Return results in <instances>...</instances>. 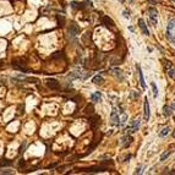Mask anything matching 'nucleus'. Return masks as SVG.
Returning <instances> with one entry per match:
<instances>
[{"label":"nucleus","mask_w":175,"mask_h":175,"mask_svg":"<svg viewBox=\"0 0 175 175\" xmlns=\"http://www.w3.org/2000/svg\"><path fill=\"white\" fill-rule=\"evenodd\" d=\"M140 124H141V120H140V119H135L128 126V129H126V132H128V134H135V132H137L138 129H140Z\"/></svg>","instance_id":"nucleus-1"},{"label":"nucleus","mask_w":175,"mask_h":175,"mask_svg":"<svg viewBox=\"0 0 175 175\" xmlns=\"http://www.w3.org/2000/svg\"><path fill=\"white\" fill-rule=\"evenodd\" d=\"M148 12H150V19H151V22L153 26H157L158 23V12L154 7H150L148 9Z\"/></svg>","instance_id":"nucleus-2"},{"label":"nucleus","mask_w":175,"mask_h":175,"mask_svg":"<svg viewBox=\"0 0 175 175\" xmlns=\"http://www.w3.org/2000/svg\"><path fill=\"white\" fill-rule=\"evenodd\" d=\"M112 121H113V124H114L115 126H119L120 125V118H119V113L116 112V109H113V112H112Z\"/></svg>","instance_id":"nucleus-3"},{"label":"nucleus","mask_w":175,"mask_h":175,"mask_svg":"<svg viewBox=\"0 0 175 175\" xmlns=\"http://www.w3.org/2000/svg\"><path fill=\"white\" fill-rule=\"evenodd\" d=\"M69 32L72 34V36H77L78 33H80V27L75 23V22H72L71 25H70V27H69Z\"/></svg>","instance_id":"nucleus-4"},{"label":"nucleus","mask_w":175,"mask_h":175,"mask_svg":"<svg viewBox=\"0 0 175 175\" xmlns=\"http://www.w3.org/2000/svg\"><path fill=\"white\" fill-rule=\"evenodd\" d=\"M47 86L49 87L50 90H58L59 88V82L54 80V78H50V80L47 81Z\"/></svg>","instance_id":"nucleus-5"},{"label":"nucleus","mask_w":175,"mask_h":175,"mask_svg":"<svg viewBox=\"0 0 175 175\" xmlns=\"http://www.w3.org/2000/svg\"><path fill=\"white\" fill-rule=\"evenodd\" d=\"M151 116V112H150V103H148V99L145 98V120L148 121Z\"/></svg>","instance_id":"nucleus-6"},{"label":"nucleus","mask_w":175,"mask_h":175,"mask_svg":"<svg viewBox=\"0 0 175 175\" xmlns=\"http://www.w3.org/2000/svg\"><path fill=\"white\" fill-rule=\"evenodd\" d=\"M102 22L104 23V26H107V27H114V21H113L112 19H109L108 16L102 17Z\"/></svg>","instance_id":"nucleus-7"},{"label":"nucleus","mask_w":175,"mask_h":175,"mask_svg":"<svg viewBox=\"0 0 175 175\" xmlns=\"http://www.w3.org/2000/svg\"><path fill=\"white\" fill-rule=\"evenodd\" d=\"M138 26H140V28L142 29L143 34H146V36H148V34H150V32H148V29H147V26H146V23H145V21H143L142 19L138 20Z\"/></svg>","instance_id":"nucleus-8"},{"label":"nucleus","mask_w":175,"mask_h":175,"mask_svg":"<svg viewBox=\"0 0 175 175\" xmlns=\"http://www.w3.org/2000/svg\"><path fill=\"white\" fill-rule=\"evenodd\" d=\"M137 71H138V76H140V82H141V86L142 88H146V83H145V78H143V75H142V71H141V67L137 65Z\"/></svg>","instance_id":"nucleus-9"},{"label":"nucleus","mask_w":175,"mask_h":175,"mask_svg":"<svg viewBox=\"0 0 175 175\" xmlns=\"http://www.w3.org/2000/svg\"><path fill=\"white\" fill-rule=\"evenodd\" d=\"M131 142H132V137L129 136V135H126V136L122 138V142L121 143H122V146H124V147H128Z\"/></svg>","instance_id":"nucleus-10"},{"label":"nucleus","mask_w":175,"mask_h":175,"mask_svg":"<svg viewBox=\"0 0 175 175\" xmlns=\"http://www.w3.org/2000/svg\"><path fill=\"white\" fill-rule=\"evenodd\" d=\"M100 98H102V94H100V92H96V93H93V94L91 96V99L93 100L94 103L99 102V100H100Z\"/></svg>","instance_id":"nucleus-11"},{"label":"nucleus","mask_w":175,"mask_h":175,"mask_svg":"<svg viewBox=\"0 0 175 175\" xmlns=\"http://www.w3.org/2000/svg\"><path fill=\"white\" fill-rule=\"evenodd\" d=\"M92 82H93V83H96V85H100V83H103V77L99 76V75H97V76L93 77Z\"/></svg>","instance_id":"nucleus-12"},{"label":"nucleus","mask_w":175,"mask_h":175,"mask_svg":"<svg viewBox=\"0 0 175 175\" xmlns=\"http://www.w3.org/2000/svg\"><path fill=\"white\" fill-rule=\"evenodd\" d=\"M163 110H164V116H170V115H172V110H173V109L170 108V107L164 106Z\"/></svg>","instance_id":"nucleus-13"},{"label":"nucleus","mask_w":175,"mask_h":175,"mask_svg":"<svg viewBox=\"0 0 175 175\" xmlns=\"http://www.w3.org/2000/svg\"><path fill=\"white\" fill-rule=\"evenodd\" d=\"M170 154H172V151H165V152L163 153V154L160 156V162H164V160L167 159Z\"/></svg>","instance_id":"nucleus-14"},{"label":"nucleus","mask_w":175,"mask_h":175,"mask_svg":"<svg viewBox=\"0 0 175 175\" xmlns=\"http://www.w3.org/2000/svg\"><path fill=\"white\" fill-rule=\"evenodd\" d=\"M151 86H152V90H153V97L157 98V96H158V88H157V86H156L154 82H152Z\"/></svg>","instance_id":"nucleus-15"},{"label":"nucleus","mask_w":175,"mask_h":175,"mask_svg":"<svg viewBox=\"0 0 175 175\" xmlns=\"http://www.w3.org/2000/svg\"><path fill=\"white\" fill-rule=\"evenodd\" d=\"M169 131H170L169 126H168V128H164V129H163V130H162L160 132H159V136H160V137H164V136H167V135L169 134Z\"/></svg>","instance_id":"nucleus-16"},{"label":"nucleus","mask_w":175,"mask_h":175,"mask_svg":"<svg viewBox=\"0 0 175 175\" xmlns=\"http://www.w3.org/2000/svg\"><path fill=\"white\" fill-rule=\"evenodd\" d=\"M11 164V160H7V159H3V162H0V167H6V165H10Z\"/></svg>","instance_id":"nucleus-17"},{"label":"nucleus","mask_w":175,"mask_h":175,"mask_svg":"<svg viewBox=\"0 0 175 175\" xmlns=\"http://www.w3.org/2000/svg\"><path fill=\"white\" fill-rule=\"evenodd\" d=\"M168 71V75L170 76V77H173V78H175V70L173 69V67H170L169 70H167Z\"/></svg>","instance_id":"nucleus-18"},{"label":"nucleus","mask_w":175,"mask_h":175,"mask_svg":"<svg viewBox=\"0 0 175 175\" xmlns=\"http://www.w3.org/2000/svg\"><path fill=\"white\" fill-rule=\"evenodd\" d=\"M138 93H136V92H135V91H132V92H131V97H132V98H137L138 97Z\"/></svg>","instance_id":"nucleus-19"},{"label":"nucleus","mask_w":175,"mask_h":175,"mask_svg":"<svg viewBox=\"0 0 175 175\" xmlns=\"http://www.w3.org/2000/svg\"><path fill=\"white\" fill-rule=\"evenodd\" d=\"M0 173H1V174H12L11 170H1Z\"/></svg>","instance_id":"nucleus-20"},{"label":"nucleus","mask_w":175,"mask_h":175,"mask_svg":"<svg viewBox=\"0 0 175 175\" xmlns=\"http://www.w3.org/2000/svg\"><path fill=\"white\" fill-rule=\"evenodd\" d=\"M124 17H125V19H130V14L126 10L124 11Z\"/></svg>","instance_id":"nucleus-21"},{"label":"nucleus","mask_w":175,"mask_h":175,"mask_svg":"<svg viewBox=\"0 0 175 175\" xmlns=\"http://www.w3.org/2000/svg\"><path fill=\"white\" fill-rule=\"evenodd\" d=\"M141 169H142V167H138L137 170H136V174H141V173H142V172H141Z\"/></svg>","instance_id":"nucleus-22"},{"label":"nucleus","mask_w":175,"mask_h":175,"mask_svg":"<svg viewBox=\"0 0 175 175\" xmlns=\"http://www.w3.org/2000/svg\"><path fill=\"white\" fill-rule=\"evenodd\" d=\"M173 136H174V137H175V131H174V132H173Z\"/></svg>","instance_id":"nucleus-23"},{"label":"nucleus","mask_w":175,"mask_h":175,"mask_svg":"<svg viewBox=\"0 0 175 175\" xmlns=\"http://www.w3.org/2000/svg\"><path fill=\"white\" fill-rule=\"evenodd\" d=\"M125 1V0H120V3H124Z\"/></svg>","instance_id":"nucleus-24"},{"label":"nucleus","mask_w":175,"mask_h":175,"mask_svg":"<svg viewBox=\"0 0 175 175\" xmlns=\"http://www.w3.org/2000/svg\"><path fill=\"white\" fill-rule=\"evenodd\" d=\"M173 108H174V109H175V103H174V107H173Z\"/></svg>","instance_id":"nucleus-25"},{"label":"nucleus","mask_w":175,"mask_h":175,"mask_svg":"<svg viewBox=\"0 0 175 175\" xmlns=\"http://www.w3.org/2000/svg\"><path fill=\"white\" fill-rule=\"evenodd\" d=\"M130 1H132V0H130Z\"/></svg>","instance_id":"nucleus-26"}]
</instances>
